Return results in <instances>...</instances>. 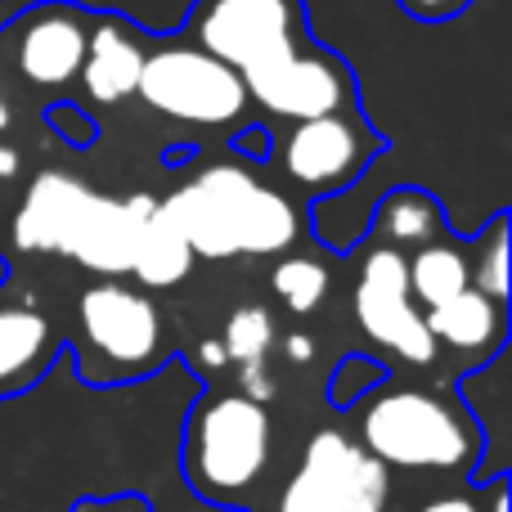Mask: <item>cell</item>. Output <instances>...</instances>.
<instances>
[{
    "instance_id": "6da1fadb",
    "label": "cell",
    "mask_w": 512,
    "mask_h": 512,
    "mask_svg": "<svg viewBox=\"0 0 512 512\" xmlns=\"http://www.w3.org/2000/svg\"><path fill=\"white\" fill-rule=\"evenodd\" d=\"M194 256H274L297 239V212L283 194L256 185L243 167H207L162 203Z\"/></svg>"
},
{
    "instance_id": "7a4b0ae2",
    "label": "cell",
    "mask_w": 512,
    "mask_h": 512,
    "mask_svg": "<svg viewBox=\"0 0 512 512\" xmlns=\"http://www.w3.org/2000/svg\"><path fill=\"white\" fill-rule=\"evenodd\" d=\"M360 445L391 468H463L477 459L481 432L432 391H387L364 409Z\"/></svg>"
},
{
    "instance_id": "3957f363",
    "label": "cell",
    "mask_w": 512,
    "mask_h": 512,
    "mask_svg": "<svg viewBox=\"0 0 512 512\" xmlns=\"http://www.w3.org/2000/svg\"><path fill=\"white\" fill-rule=\"evenodd\" d=\"M270 459V414L248 396L212 400L185 436V477L207 499H234Z\"/></svg>"
},
{
    "instance_id": "277c9868",
    "label": "cell",
    "mask_w": 512,
    "mask_h": 512,
    "mask_svg": "<svg viewBox=\"0 0 512 512\" xmlns=\"http://www.w3.org/2000/svg\"><path fill=\"white\" fill-rule=\"evenodd\" d=\"M135 95H144L153 113H167L189 126H230L248 108L243 77L198 45H167L144 54Z\"/></svg>"
},
{
    "instance_id": "5b68a950",
    "label": "cell",
    "mask_w": 512,
    "mask_h": 512,
    "mask_svg": "<svg viewBox=\"0 0 512 512\" xmlns=\"http://www.w3.org/2000/svg\"><path fill=\"white\" fill-rule=\"evenodd\" d=\"M387 463L342 432H319L306 445L301 472L283 486L279 512H382Z\"/></svg>"
},
{
    "instance_id": "8992f818",
    "label": "cell",
    "mask_w": 512,
    "mask_h": 512,
    "mask_svg": "<svg viewBox=\"0 0 512 512\" xmlns=\"http://www.w3.org/2000/svg\"><path fill=\"white\" fill-rule=\"evenodd\" d=\"M301 0H203L198 9V50L243 72L297 50Z\"/></svg>"
},
{
    "instance_id": "52a82bcc",
    "label": "cell",
    "mask_w": 512,
    "mask_h": 512,
    "mask_svg": "<svg viewBox=\"0 0 512 512\" xmlns=\"http://www.w3.org/2000/svg\"><path fill=\"white\" fill-rule=\"evenodd\" d=\"M355 319L360 328L405 364H432L436 337L427 333V319L418 315L405 279V256L396 248H373L355 274Z\"/></svg>"
},
{
    "instance_id": "ba28073f",
    "label": "cell",
    "mask_w": 512,
    "mask_h": 512,
    "mask_svg": "<svg viewBox=\"0 0 512 512\" xmlns=\"http://www.w3.org/2000/svg\"><path fill=\"white\" fill-rule=\"evenodd\" d=\"M81 333L113 373H140L162 346V315L144 292L122 283H95L81 292Z\"/></svg>"
},
{
    "instance_id": "9c48e42d",
    "label": "cell",
    "mask_w": 512,
    "mask_h": 512,
    "mask_svg": "<svg viewBox=\"0 0 512 512\" xmlns=\"http://www.w3.org/2000/svg\"><path fill=\"white\" fill-rule=\"evenodd\" d=\"M243 90L265 113L292 117V122L342 113L351 104V77H346L342 63L328 59V54L301 50V45L279 54V59L261 63V68L243 72Z\"/></svg>"
},
{
    "instance_id": "30bf717a",
    "label": "cell",
    "mask_w": 512,
    "mask_h": 512,
    "mask_svg": "<svg viewBox=\"0 0 512 512\" xmlns=\"http://www.w3.org/2000/svg\"><path fill=\"white\" fill-rule=\"evenodd\" d=\"M149 212H153V198H104L95 189H81L54 252L72 256L77 265L108 274V279L131 274L135 234H140V221Z\"/></svg>"
},
{
    "instance_id": "8fae6325",
    "label": "cell",
    "mask_w": 512,
    "mask_h": 512,
    "mask_svg": "<svg viewBox=\"0 0 512 512\" xmlns=\"http://www.w3.org/2000/svg\"><path fill=\"white\" fill-rule=\"evenodd\" d=\"M369 158H373V135H364L360 122L346 113L306 117V122L292 126L288 144H283L288 176L315 189H346Z\"/></svg>"
},
{
    "instance_id": "7c38bea8",
    "label": "cell",
    "mask_w": 512,
    "mask_h": 512,
    "mask_svg": "<svg viewBox=\"0 0 512 512\" xmlns=\"http://www.w3.org/2000/svg\"><path fill=\"white\" fill-rule=\"evenodd\" d=\"M90 32L81 23V14L63 5H50L23 27V41H18V68H23L27 81L36 86H63L81 72V59H86Z\"/></svg>"
},
{
    "instance_id": "4fadbf2b",
    "label": "cell",
    "mask_w": 512,
    "mask_h": 512,
    "mask_svg": "<svg viewBox=\"0 0 512 512\" xmlns=\"http://www.w3.org/2000/svg\"><path fill=\"white\" fill-rule=\"evenodd\" d=\"M54 355V328L36 306H0V396L27 391Z\"/></svg>"
},
{
    "instance_id": "5bb4252c",
    "label": "cell",
    "mask_w": 512,
    "mask_h": 512,
    "mask_svg": "<svg viewBox=\"0 0 512 512\" xmlns=\"http://www.w3.org/2000/svg\"><path fill=\"white\" fill-rule=\"evenodd\" d=\"M81 180L63 176V171H41L27 189L23 207H18V221H14V243L23 252H54L59 248V234L68 225L72 207L81 198Z\"/></svg>"
},
{
    "instance_id": "9a60e30c",
    "label": "cell",
    "mask_w": 512,
    "mask_h": 512,
    "mask_svg": "<svg viewBox=\"0 0 512 512\" xmlns=\"http://www.w3.org/2000/svg\"><path fill=\"white\" fill-rule=\"evenodd\" d=\"M140 68H144V50L122 32L117 23H99V32H90L86 59H81L77 77L86 81L90 99L99 104H117V99L140 90Z\"/></svg>"
},
{
    "instance_id": "2e32d148",
    "label": "cell",
    "mask_w": 512,
    "mask_h": 512,
    "mask_svg": "<svg viewBox=\"0 0 512 512\" xmlns=\"http://www.w3.org/2000/svg\"><path fill=\"white\" fill-rule=\"evenodd\" d=\"M423 319H427V333L436 337V346L445 342L454 351H490L504 337V301H490L477 288L432 306Z\"/></svg>"
},
{
    "instance_id": "e0dca14e",
    "label": "cell",
    "mask_w": 512,
    "mask_h": 512,
    "mask_svg": "<svg viewBox=\"0 0 512 512\" xmlns=\"http://www.w3.org/2000/svg\"><path fill=\"white\" fill-rule=\"evenodd\" d=\"M194 265V252L180 239V230L171 225V216L162 212V203H153V212L140 221L135 234V252H131V274L144 288H171L180 283Z\"/></svg>"
},
{
    "instance_id": "ac0fdd59",
    "label": "cell",
    "mask_w": 512,
    "mask_h": 512,
    "mask_svg": "<svg viewBox=\"0 0 512 512\" xmlns=\"http://www.w3.org/2000/svg\"><path fill=\"white\" fill-rule=\"evenodd\" d=\"M405 279H409V297L423 301L427 310L472 288V270H468V261H463V252L445 248V243L418 248L414 261H405Z\"/></svg>"
},
{
    "instance_id": "d6986e66",
    "label": "cell",
    "mask_w": 512,
    "mask_h": 512,
    "mask_svg": "<svg viewBox=\"0 0 512 512\" xmlns=\"http://www.w3.org/2000/svg\"><path fill=\"white\" fill-rule=\"evenodd\" d=\"M378 221H382V230H387L396 243H432L436 230H441V216H436V207L427 203L423 194H414V189H400V194H391L387 203H382Z\"/></svg>"
},
{
    "instance_id": "ffe728a7",
    "label": "cell",
    "mask_w": 512,
    "mask_h": 512,
    "mask_svg": "<svg viewBox=\"0 0 512 512\" xmlns=\"http://www.w3.org/2000/svg\"><path fill=\"white\" fill-rule=\"evenodd\" d=\"M270 283H274L279 301L292 310V315H310L328 292V270L319 261H310V256H288V261L274 265Z\"/></svg>"
},
{
    "instance_id": "44dd1931",
    "label": "cell",
    "mask_w": 512,
    "mask_h": 512,
    "mask_svg": "<svg viewBox=\"0 0 512 512\" xmlns=\"http://www.w3.org/2000/svg\"><path fill=\"white\" fill-rule=\"evenodd\" d=\"M274 346V315L265 306H239L230 319H225V337L221 351L239 364L265 360V351Z\"/></svg>"
},
{
    "instance_id": "7402d4cb",
    "label": "cell",
    "mask_w": 512,
    "mask_h": 512,
    "mask_svg": "<svg viewBox=\"0 0 512 512\" xmlns=\"http://www.w3.org/2000/svg\"><path fill=\"white\" fill-rule=\"evenodd\" d=\"M378 382H382V364L369 360V355H351V360L333 373V382H328V400L346 409V405H355L369 387H378Z\"/></svg>"
},
{
    "instance_id": "603a6c76",
    "label": "cell",
    "mask_w": 512,
    "mask_h": 512,
    "mask_svg": "<svg viewBox=\"0 0 512 512\" xmlns=\"http://www.w3.org/2000/svg\"><path fill=\"white\" fill-rule=\"evenodd\" d=\"M477 292H486L490 301L508 297V239H504V225L490 230L486 256H481V265H477Z\"/></svg>"
},
{
    "instance_id": "cb8c5ba5",
    "label": "cell",
    "mask_w": 512,
    "mask_h": 512,
    "mask_svg": "<svg viewBox=\"0 0 512 512\" xmlns=\"http://www.w3.org/2000/svg\"><path fill=\"white\" fill-rule=\"evenodd\" d=\"M400 5L418 18H454L468 9V0H400Z\"/></svg>"
},
{
    "instance_id": "d4e9b609",
    "label": "cell",
    "mask_w": 512,
    "mask_h": 512,
    "mask_svg": "<svg viewBox=\"0 0 512 512\" xmlns=\"http://www.w3.org/2000/svg\"><path fill=\"white\" fill-rule=\"evenodd\" d=\"M77 512H149V504L135 495H122V499H99V504H77Z\"/></svg>"
},
{
    "instance_id": "484cf974",
    "label": "cell",
    "mask_w": 512,
    "mask_h": 512,
    "mask_svg": "<svg viewBox=\"0 0 512 512\" xmlns=\"http://www.w3.org/2000/svg\"><path fill=\"white\" fill-rule=\"evenodd\" d=\"M418 512H481V504H472V499H463V495H441V499H432V504H423Z\"/></svg>"
},
{
    "instance_id": "4316f807",
    "label": "cell",
    "mask_w": 512,
    "mask_h": 512,
    "mask_svg": "<svg viewBox=\"0 0 512 512\" xmlns=\"http://www.w3.org/2000/svg\"><path fill=\"white\" fill-rule=\"evenodd\" d=\"M288 355H292V360H310V355H315V342H310V337H297V333H292V337H288Z\"/></svg>"
},
{
    "instance_id": "83f0119b",
    "label": "cell",
    "mask_w": 512,
    "mask_h": 512,
    "mask_svg": "<svg viewBox=\"0 0 512 512\" xmlns=\"http://www.w3.org/2000/svg\"><path fill=\"white\" fill-rule=\"evenodd\" d=\"M18 171V153L14 149H0V176H14Z\"/></svg>"
},
{
    "instance_id": "f1b7e54d",
    "label": "cell",
    "mask_w": 512,
    "mask_h": 512,
    "mask_svg": "<svg viewBox=\"0 0 512 512\" xmlns=\"http://www.w3.org/2000/svg\"><path fill=\"white\" fill-rule=\"evenodd\" d=\"M5 126H9V108L0 104V131H5Z\"/></svg>"
}]
</instances>
